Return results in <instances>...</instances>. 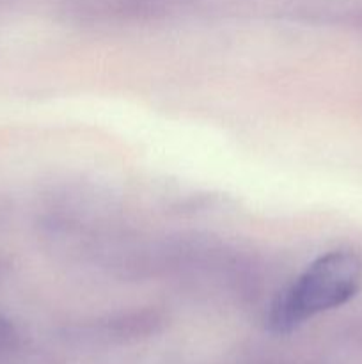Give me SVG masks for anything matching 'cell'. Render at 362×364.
I'll return each instance as SVG.
<instances>
[{"mask_svg":"<svg viewBox=\"0 0 362 364\" xmlns=\"http://www.w3.org/2000/svg\"><path fill=\"white\" fill-rule=\"evenodd\" d=\"M362 287V256L336 249L311 263L283 291L268 313V329L287 334L319 313L346 304Z\"/></svg>","mask_w":362,"mask_h":364,"instance_id":"6da1fadb","label":"cell"},{"mask_svg":"<svg viewBox=\"0 0 362 364\" xmlns=\"http://www.w3.org/2000/svg\"><path fill=\"white\" fill-rule=\"evenodd\" d=\"M7 333H9V322H7L6 318H2V316H0V340H2V338L6 336Z\"/></svg>","mask_w":362,"mask_h":364,"instance_id":"7a4b0ae2","label":"cell"}]
</instances>
